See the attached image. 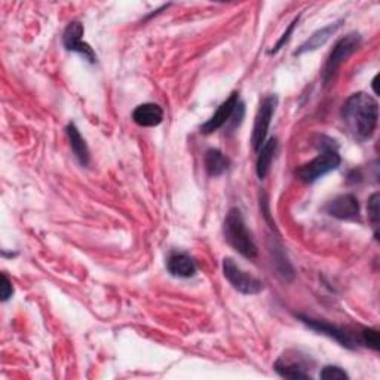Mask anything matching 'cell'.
I'll return each instance as SVG.
<instances>
[{"label":"cell","mask_w":380,"mask_h":380,"mask_svg":"<svg viewBox=\"0 0 380 380\" xmlns=\"http://www.w3.org/2000/svg\"><path fill=\"white\" fill-rule=\"evenodd\" d=\"M84 33L85 28L79 21H71L63 35V45L67 51L71 52H78L81 54L85 59H88L89 63H96L97 62V55L93 51V48L89 47L88 43L84 42Z\"/></svg>","instance_id":"ba28073f"},{"label":"cell","mask_w":380,"mask_h":380,"mask_svg":"<svg viewBox=\"0 0 380 380\" xmlns=\"http://www.w3.org/2000/svg\"><path fill=\"white\" fill-rule=\"evenodd\" d=\"M367 209H369V219H370V221L373 224V229H374V235L377 236V229H379V193L372 195V197L369 200Z\"/></svg>","instance_id":"d6986e66"},{"label":"cell","mask_w":380,"mask_h":380,"mask_svg":"<svg viewBox=\"0 0 380 380\" xmlns=\"http://www.w3.org/2000/svg\"><path fill=\"white\" fill-rule=\"evenodd\" d=\"M277 105H278L277 96H267L263 98L260 108H258L251 135V144L255 151L260 150V147L266 143L267 132L270 128L272 117L275 115Z\"/></svg>","instance_id":"52a82bcc"},{"label":"cell","mask_w":380,"mask_h":380,"mask_svg":"<svg viewBox=\"0 0 380 380\" xmlns=\"http://www.w3.org/2000/svg\"><path fill=\"white\" fill-rule=\"evenodd\" d=\"M277 150H278V140L277 139L266 140V143L260 147V150H258L255 171H257V175L260 180H263L269 174L272 161L277 155Z\"/></svg>","instance_id":"5bb4252c"},{"label":"cell","mask_w":380,"mask_h":380,"mask_svg":"<svg viewBox=\"0 0 380 380\" xmlns=\"http://www.w3.org/2000/svg\"><path fill=\"white\" fill-rule=\"evenodd\" d=\"M321 142L318 147L321 149L319 155L312 159L308 163L300 165L296 170V177L301 180L303 183H315L318 178L324 177L326 174L338 170L339 165L342 162V158L338 151V144H334L336 142H333L331 139H327L324 143V139L321 137Z\"/></svg>","instance_id":"7a4b0ae2"},{"label":"cell","mask_w":380,"mask_h":380,"mask_svg":"<svg viewBox=\"0 0 380 380\" xmlns=\"http://www.w3.org/2000/svg\"><path fill=\"white\" fill-rule=\"evenodd\" d=\"M340 115L347 132L357 142H366L377 128L379 104L372 96L357 93L345 101Z\"/></svg>","instance_id":"6da1fadb"},{"label":"cell","mask_w":380,"mask_h":380,"mask_svg":"<svg viewBox=\"0 0 380 380\" xmlns=\"http://www.w3.org/2000/svg\"><path fill=\"white\" fill-rule=\"evenodd\" d=\"M299 319H301V323H305L309 328L318 331L319 334H324V336L336 340L338 343H340L342 346L347 347V349H355L358 346V342H355V339L352 338L351 333H347L346 330L330 324L327 321H321V319H313L305 315H299Z\"/></svg>","instance_id":"9c48e42d"},{"label":"cell","mask_w":380,"mask_h":380,"mask_svg":"<svg viewBox=\"0 0 380 380\" xmlns=\"http://www.w3.org/2000/svg\"><path fill=\"white\" fill-rule=\"evenodd\" d=\"M340 25H342V21H338V23L330 24L327 27L319 28L318 32H315L305 43L300 45L299 50L294 51V55H301V54H305V52L316 51L318 48L324 47V45L330 40V38L340 28Z\"/></svg>","instance_id":"4fadbf2b"},{"label":"cell","mask_w":380,"mask_h":380,"mask_svg":"<svg viewBox=\"0 0 380 380\" xmlns=\"http://www.w3.org/2000/svg\"><path fill=\"white\" fill-rule=\"evenodd\" d=\"M223 273L226 280L232 284L235 290L242 294H258L263 290V282L250 275L248 272L242 270L234 258L226 257L223 260Z\"/></svg>","instance_id":"8992f818"},{"label":"cell","mask_w":380,"mask_h":380,"mask_svg":"<svg viewBox=\"0 0 380 380\" xmlns=\"http://www.w3.org/2000/svg\"><path fill=\"white\" fill-rule=\"evenodd\" d=\"M166 269L175 278H192L197 270L195 260L186 253H173L166 260Z\"/></svg>","instance_id":"7c38bea8"},{"label":"cell","mask_w":380,"mask_h":380,"mask_svg":"<svg viewBox=\"0 0 380 380\" xmlns=\"http://www.w3.org/2000/svg\"><path fill=\"white\" fill-rule=\"evenodd\" d=\"M132 120L139 127H158L163 120V110L161 105L155 103H144L137 105L135 110L132 112Z\"/></svg>","instance_id":"8fae6325"},{"label":"cell","mask_w":380,"mask_h":380,"mask_svg":"<svg viewBox=\"0 0 380 380\" xmlns=\"http://www.w3.org/2000/svg\"><path fill=\"white\" fill-rule=\"evenodd\" d=\"M359 45H361L359 33H349L347 36L342 38L336 45H334V48L327 58V63L323 71V81L326 85H328L333 81L334 74L338 73V70L340 69V66L346 62V59L357 52Z\"/></svg>","instance_id":"5b68a950"},{"label":"cell","mask_w":380,"mask_h":380,"mask_svg":"<svg viewBox=\"0 0 380 380\" xmlns=\"http://www.w3.org/2000/svg\"><path fill=\"white\" fill-rule=\"evenodd\" d=\"M2 300L6 301L11 299V296L13 294V287H12V282L9 281V278L5 275V273H2Z\"/></svg>","instance_id":"7402d4cb"},{"label":"cell","mask_w":380,"mask_h":380,"mask_svg":"<svg viewBox=\"0 0 380 380\" xmlns=\"http://www.w3.org/2000/svg\"><path fill=\"white\" fill-rule=\"evenodd\" d=\"M66 131H67V137L70 140L71 151L74 154L76 159H78V162L82 166H86L89 163V149L86 146V142L84 140V137L81 135L79 129L76 128L74 124H69Z\"/></svg>","instance_id":"2e32d148"},{"label":"cell","mask_w":380,"mask_h":380,"mask_svg":"<svg viewBox=\"0 0 380 380\" xmlns=\"http://www.w3.org/2000/svg\"><path fill=\"white\" fill-rule=\"evenodd\" d=\"M377 79H379V76H376V78L373 79V89H374L376 94H377Z\"/></svg>","instance_id":"603a6c76"},{"label":"cell","mask_w":380,"mask_h":380,"mask_svg":"<svg viewBox=\"0 0 380 380\" xmlns=\"http://www.w3.org/2000/svg\"><path fill=\"white\" fill-rule=\"evenodd\" d=\"M275 370L278 374L287 379H309L311 376L303 369L301 362L290 361L287 357L280 358L275 362Z\"/></svg>","instance_id":"e0dca14e"},{"label":"cell","mask_w":380,"mask_h":380,"mask_svg":"<svg viewBox=\"0 0 380 380\" xmlns=\"http://www.w3.org/2000/svg\"><path fill=\"white\" fill-rule=\"evenodd\" d=\"M244 113H246L244 103L239 100V94L232 93L229 98L220 104L217 112L201 127V131L204 134H212L227 125L231 128H236L242 122Z\"/></svg>","instance_id":"277c9868"},{"label":"cell","mask_w":380,"mask_h":380,"mask_svg":"<svg viewBox=\"0 0 380 380\" xmlns=\"http://www.w3.org/2000/svg\"><path fill=\"white\" fill-rule=\"evenodd\" d=\"M326 212L339 220H358L359 204L354 195H340L326 205Z\"/></svg>","instance_id":"30bf717a"},{"label":"cell","mask_w":380,"mask_h":380,"mask_svg":"<svg viewBox=\"0 0 380 380\" xmlns=\"http://www.w3.org/2000/svg\"><path fill=\"white\" fill-rule=\"evenodd\" d=\"M319 377L326 379V380H336V379H349L347 373L342 370L338 366H327L319 373Z\"/></svg>","instance_id":"ffe728a7"},{"label":"cell","mask_w":380,"mask_h":380,"mask_svg":"<svg viewBox=\"0 0 380 380\" xmlns=\"http://www.w3.org/2000/svg\"><path fill=\"white\" fill-rule=\"evenodd\" d=\"M205 170L211 177H220L224 174L231 166V161L227 158L221 150L219 149H209L207 150L205 158Z\"/></svg>","instance_id":"9a60e30c"},{"label":"cell","mask_w":380,"mask_h":380,"mask_svg":"<svg viewBox=\"0 0 380 380\" xmlns=\"http://www.w3.org/2000/svg\"><path fill=\"white\" fill-rule=\"evenodd\" d=\"M223 234L226 241L229 242V246L239 254L247 258L257 257V247L251 234L247 229V224L239 208H231L229 212H227L223 224Z\"/></svg>","instance_id":"3957f363"},{"label":"cell","mask_w":380,"mask_h":380,"mask_svg":"<svg viewBox=\"0 0 380 380\" xmlns=\"http://www.w3.org/2000/svg\"><path fill=\"white\" fill-rule=\"evenodd\" d=\"M359 343L373 349V351H377L380 345L379 331L374 328H362L359 333Z\"/></svg>","instance_id":"ac0fdd59"},{"label":"cell","mask_w":380,"mask_h":380,"mask_svg":"<svg viewBox=\"0 0 380 380\" xmlns=\"http://www.w3.org/2000/svg\"><path fill=\"white\" fill-rule=\"evenodd\" d=\"M297 23H299V17L297 18H294V21L290 24V27H288L287 28V32L282 35V38L280 39V42L275 45V48H273L269 54H277L282 47H284V45L288 42V39H290V35L293 33V30H294V27L297 25Z\"/></svg>","instance_id":"44dd1931"}]
</instances>
